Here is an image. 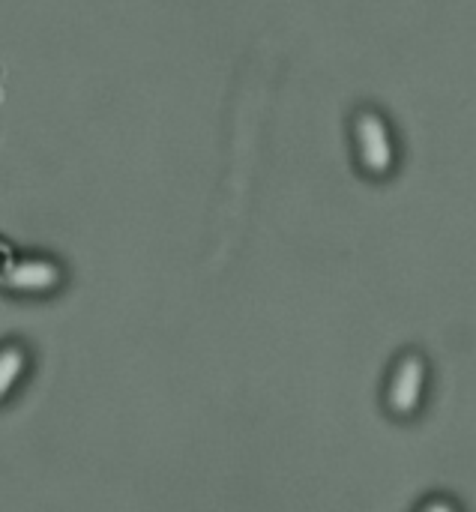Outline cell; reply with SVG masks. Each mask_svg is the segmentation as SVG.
Instances as JSON below:
<instances>
[{"mask_svg": "<svg viewBox=\"0 0 476 512\" xmlns=\"http://www.w3.org/2000/svg\"><path fill=\"white\" fill-rule=\"evenodd\" d=\"M429 381H432V366L423 351L411 348L399 354V360L390 366L384 378V393H381V408L387 411V417L399 423L417 420L429 399Z\"/></svg>", "mask_w": 476, "mask_h": 512, "instance_id": "6da1fadb", "label": "cell"}, {"mask_svg": "<svg viewBox=\"0 0 476 512\" xmlns=\"http://www.w3.org/2000/svg\"><path fill=\"white\" fill-rule=\"evenodd\" d=\"M351 147L357 168L369 180H390L399 168V144L390 120L375 108H357L351 120Z\"/></svg>", "mask_w": 476, "mask_h": 512, "instance_id": "7a4b0ae2", "label": "cell"}, {"mask_svg": "<svg viewBox=\"0 0 476 512\" xmlns=\"http://www.w3.org/2000/svg\"><path fill=\"white\" fill-rule=\"evenodd\" d=\"M0 285L24 300H48L54 294L63 291L66 285V270L57 258L48 255H24L18 261H12L3 270Z\"/></svg>", "mask_w": 476, "mask_h": 512, "instance_id": "3957f363", "label": "cell"}, {"mask_svg": "<svg viewBox=\"0 0 476 512\" xmlns=\"http://www.w3.org/2000/svg\"><path fill=\"white\" fill-rule=\"evenodd\" d=\"M33 354L24 342H3L0 345V405H9L21 387L30 381Z\"/></svg>", "mask_w": 476, "mask_h": 512, "instance_id": "277c9868", "label": "cell"}, {"mask_svg": "<svg viewBox=\"0 0 476 512\" xmlns=\"http://www.w3.org/2000/svg\"><path fill=\"white\" fill-rule=\"evenodd\" d=\"M417 512H462V504L459 501H453L450 495H429Z\"/></svg>", "mask_w": 476, "mask_h": 512, "instance_id": "5b68a950", "label": "cell"}]
</instances>
